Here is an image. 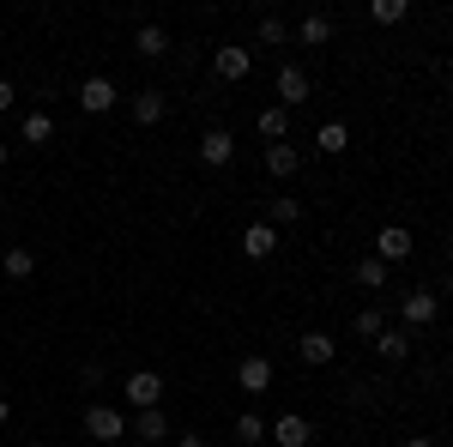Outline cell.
<instances>
[{
    "instance_id": "obj_1",
    "label": "cell",
    "mask_w": 453,
    "mask_h": 447,
    "mask_svg": "<svg viewBox=\"0 0 453 447\" xmlns=\"http://www.w3.org/2000/svg\"><path fill=\"white\" fill-rule=\"evenodd\" d=\"M121 399H127L134 412H157V405H164V375H157V369H134V375L121 381Z\"/></svg>"
},
{
    "instance_id": "obj_2",
    "label": "cell",
    "mask_w": 453,
    "mask_h": 447,
    "mask_svg": "<svg viewBox=\"0 0 453 447\" xmlns=\"http://www.w3.org/2000/svg\"><path fill=\"white\" fill-rule=\"evenodd\" d=\"M411 254H418V236H411L405 224H381V230H375V260H381V266H399V260H411Z\"/></svg>"
},
{
    "instance_id": "obj_3",
    "label": "cell",
    "mask_w": 453,
    "mask_h": 447,
    "mask_svg": "<svg viewBox=\"0 0 453 447\" xmlns=\"http://www.w3.org/2000/svg\"><path fill=\"white\" fill-rule=\"evenodd\" d=\"M399 314H405V327H429V320L441 314V290H435V284L405 290V297H399Z\"/></svg>"
},
{
    "instance_id": "obj_4",
    "label": "cell",
    "mask_w": 453,
    "mask_h": 447,
    "mask_svg": "<svg viewBox=\"0 0 453 447\" xmlns=\"http://www.w3.org/2000/svg\"><path fill=\"white\" fill-rule=\"evenodd\" d=\"M211 73H218L224 85H242L248 73H254V49H242V42H224V49L211 55Z\"/></svg>"
},
{
    "instance_id": "obj_5",
    "label": "cell",
    "mask_w": 453,
    "mask_h": 447,
    "mask_svg": "<svg viewBox=\"0 0 453 447\" xmlns=\"http://www.w3.org/2000/svg\"><path fill=\"white\" fill-rule=\"evenodd\" d=\"M266 442H279V447H309L314 442V423L303 412H284L279 423H266Z\"/></svg>"
},
{
    "instance_id": "obj_6",
    "label": "cell",
    "mask_w": 453,
    "mask_h": 447,
    "mask_svg": "<svg viewBox=\"0 0 453 447\" xmlns=\"http://www.w3.org/2000/svg\"><path fill=\"white\" fill-rule=\"evenodd\" d=\"M115 104H121V91L109 85L104 73H91V79L79 85V109H85V115H109V109H115Z\"/></svg>"
},
{
    "instance_id": "obj_7",
    "label": "cell",
    "mask_w": 453,
    "mask_h": 447,
    "mask_svg": "<svg viewBox=\"0 0 453 447\" xmlns=\"http://www.w3.org/2000/svg\"><path fill=\"white\" fill-rule=\"evenodd\" d=\"M85 435H97V442H127V417L115 412V405H91V412H85Z\"/></svg>"
},
{
    "instance_id": "obj_8",
    "label": "cell",
    "mask_w": 453,
    "mask_h": 447,
    "mask_svg": "<svg viewBox=\"0 0 453 447\" xmlns=\"http://www.w3.org/2000/svg\"><path fill=\"white\" fill-rule=\"evenodd\" d=\"M230 158H236V134H230V127H206V134H200V164H206V170H224Z\"/></svg>"
},
{
    "instance_id": "obj_9",
    "label": "cell",
    "mask_w": 453,
    "mask_h": 447,
    "mask_svg": "<svg viewBox=\"0 0 453 447\" xmlns=\"http://www.w3.org/2000/svg\"><path fill=\"white\" fill-rule=\"evenodd\" d=\"M309 91H314V85H309V73L296 67V61H284V67H279V109L309 104Z\"/></svg>"
},
{
    "instance_id": "obj_10",
    "label": "cell",
    "mask_w": 453,
    "mask_h": 447,
    "mask_svg": "<svg viewBox=\"0 0 453 447\" xmlns=\"http://www.w3.org/2000/svg\"><path fill=\"white\" fill-rule=\"evenodd\" d=\"M236 387L242 393H273V357H242L236 363Z\"/></svg>"
},
{
    "instance_id": "obj_11",
    "label": "cell",
    "mask_w": 453,
    "mask_h": 447,
    "mask_svg": "<svg viewBox=\"0 0 453 447\" xmlns=\"http://www.w3.org/2000/svg\"><path fill=\"white\" fill-rule=\"evenodd\" d=\"M296 357H303L309 369H326V363L339 357V339H333V333H303V339H296Z\"/></svg>"
},
{
    "instance_id": "obj_12",
    "label": "cell",
    "mask_w": 453,
    "mask_h": 447,
    "mask_svg": "<svg viewBox=\"0 0 453 447\" xmlns=\"http://www.w3.org/2000/svg\"><path fill=\"white\" fill-rule=\"evenodd\" d=\"M242 254H248V260H273V254H279V230H273L266 218L248 224V230H242Z\"/></svg>"
},
{
    "instance_id": "obj_13",
    "label": "cell",
    "mask_w": 453,
    "mask_h": 447,
    "mask_svg": "<svg viewBox=\"0 0 453 447\" xmlns=\"http://www.w3.org/2000/svg\"><path fill=\"white\" fill-rule=\"evenodd\" d=\"M127 435H134V442H164V435H170V417H164V405H157V412H134V423H127Z\"/></svg>"
},
{
    "instance_id": "obj_14",
    "label": "cell",
    "mask_w": 453,
    "mask_h": 447,
    "mask_svg": "<svg viewBox=\"0 0 453 447\" xmlns=\"http://www.w3.org/2000/svg\"><path fill=\"white\" fill-rule=\"evenodd\" d=\"M296 170H303V151H296L290 139H279V145H266V175H284V181H290Z\"/></svg>"
},
{
    "instance_id": "obj_15",
    "label": "cell",
    "mask_w": 453,
    "mask_h": 447,
    "mask_svg": "<svg viewBox=\"0 0 453 447\" xmlns=\"http://www.w3.org/2000/svg\"><path fill=\"white\" fill-rule=\"evenodd\" d=\"M164 91H140V97H127V115H134V121H140V127H157V121H164Z\"/></svg>"
},
{
    "instance_id": "obj_16",
    "label": "cell",
    "mask_w": 453,
    "mask_h": 447,
    "mask_svg": "<svg viewBox=\"0 0 453 447\" xmlns=\"http://www.w3.org/2000/svg\"><path fill=\"white\" fill-rule=\"evenodd\" d=\"M296 42H303V49H326V42H333V19H326V12H309V19L296 25Z\"/></svg>"
},
{
    "instance_id": "obj_17",
    "label": "cell",
    "mask_w": 453,
    "mask_h": 447,
    "mask_svg": "<svg viewBox=\"0 0 453 447\" xmlns=\"http://www.w3.org/2000/svg\"><path fill=\"white\" fill-rule=\"evenodd\" d=\"M19 139H25V145H49V139H55V115H49V109H31V115L19 121Z\"/></svg>"
},
{
    "instance_id": "obj_18",
    "label": "cell",
    "mask_w": 453,
    "mask_h": 447,
    "mask_svg": "<svg viewBox=\"0 0 453 447\" xmlns=\"http://www.w3.org/2000/svg\"><path fill=\"white\" fill-rule=\"evenodd\" d=\"M134 49H140L145 61H164V55H170V31H164V25H140Z\"/></svg>"
},
{
    "instance_id": "obj_19",
    "label": "cell",
    "mask_w": 453,
    "mask_h": 447,
    "mask_svg": "<svg viewBox=\"0 0 453 447\" xmlns=\"http://www.w3.org/2000/svg\"><path fill=\"white\" fill-rule=\"evenodd\" d=\"M266 224H273V230H290V224H303V200H296V194H279V200L266 206Z\"/></svg>"
},
{
    "instance_id": "obj_20",
    "label": "cell",
    "mask_w": 453,
    "mask_h": 447,
    "mask_svg": "<svg viewBox=\"0 0 453 447\" xmlns=\"http://www.w3.org/2000/svg\"><path fill=\"white\" fill-rule=\"evenodd\" d=\"M0 273L12 278V284H25V278L36 273V254L31 248H6V254H0Z\"/></svg>"
},
{
    "instance_id": "obj_21",
    "label": "cell",
    "mask_w": 453,
    "mask_h": 447,
    "mask_svg": "<svg viewBox=\"0 0 453 447\" xmlns=\"http://www.w3.org/2000/svg\"><path fill=\"white\" fill-rule=\"evenodd\" d=\"M314 145H320L326 158H339V151H350V127H345V121H320V134H314Z\"/></svg>"
},
{
    "instance_id": "obj_22",
    "label": "cell",
    "mask_w": 453,
    "mask_h": 447,
    "mask_svg": "<svg viewBox=\"0 0 453 447\" xmlns=\"http://www.w3.org/2000/svg\"><path fill=\"white\" fill-rule=\"evenodd\" d=\"M375 351H381V363H405V357H411V333H399V327H387L381 339H375Z\"/></svg>"
},
{
    "instance_id": "obj_23",
    "label": "cell",
    "mask_w": 453,
    "mask_h": 447,
    "mask_svg": "<svg viewBox=\"0 0 453 447\" xmlns=\"http://www.w3.org/2000/svg\"><path fill=\"white\" fill-rule=\"evenodd\" d=\"M284 134H290V109H279V104L260 109V139H273V145H279Z\"/></svg>"
},
{
    "instance_id": "obj_24",
    "label": "cell",
    "mask_w": 453,
    "mask_h": 447,
    "mask_svg": "<svg viewBox=\"0 0 453 447\" xmlns=\"http://www.w3.org/2000/svg\"><path fill=\"white\" fill-rule=\"evenodd\" d=\"M369 19H375V25H405L411 6H405V0H369Z\"/></svg>"
},
{
    "instance_id": "obj_25",
    "label": "cell",
    "mask_w": 453,
    "mask_h": 447,
    "mask_svg": "<svg viewBox=\"0 0 453 447\" xmlns=\"http://www.w3.org/2000/svg\"><path fill=\"white\" fill-rule=\"evenodd\" d=\"M254 36H260V42H266V49H284V42H290V25H284V19H273V12H266V19H260V25H254Z\"/></svg>"
},
{
    "instance_id": "obj_26",
    "label": "cell",
    "mask_w": 453,
    "mask_h": 447,
    "mask_svg": "<svg viewBox=\"0 0 453 447\" xmlns=\"http://www.w3.org/2000/svg\"><path fill=\"white\" fill-rule=\"evenodd\" d=\"M350 327H357V339H369V344H375V339L387 333V314H381V309H363L357 320H350Z\"/></svg>"
},
{
    "instance_id": "obj_27",
    "label": "cell",
    "mask_w": 453,
    "mask_h": 447,
    "mask_svg": "<svg viewBox=\"0 0 453 447\" xmlns=\"http://www.w3.org/2000/svg\"><path fill=\"white\" fill-rule=\"evenodd\" d=\"M236 442H242V447H254V442H266V417H254V412H242V417H236Z\"/></svg>"
},
{
    "instance_id": "obj_28",
    "label": "cell",
    "mask_w": 453,
    "mask_h": 447,
    "mask_svg": "<svg viewBox=\"0 0 453 447\" xmlns=\"http://www.w3.org/2000/svg\"><path fill=\"white\" fill-rule=\"evenodd\" d=\"M350 278H357L363 290H387V266H381V260H357V273H350Z\"/></svg>"
},
{
    "instance_id": "obj_29",
    "label": "cell",
    "mask_w": 453,
    "mask_h": 447,
    "mask_svg": "<svg viewBox=\"0 0 453 447\" xmlns=\"http://www.w3.org/2000/svg\"><path fill=\"white\" fill-rule=\"evenodd\" d=\"M12 104H19V91H12V79H0V115H6Z\"/></svg>"
},
{
    "instance_id": "obj_30",
    "label": "cell",
    "mask_w": 453,
    "mask_h": 447,
    "mask_svg": "<svg viewBox=\"0 0 453 447\" xmlns=\"http://www.w3.org/2000/svg\"><path fill=\"white\" fill-rule=\"evenodd\" d=\"M399 447H435V442H429V435H405Z\"/></svg>"
},
{
    "instance_id": "obj_31",
    "label": "cell",
    "mask_w": 453,
    "mask_h": 447,
    "mask_svg": "<svg viewBox=\"0 0 453 447\" xmlns=\"http://www.w3.org/2000/svg\"><path fill=\"white\" fill-rule=\"evenodd\" d=\"M6 423H12V405H6V399H0V429H6Z\"/></svg>"
},
{
    "instance_id": "obj_32",
    "label": "cell",
    "mask_w": 453,
    "mask_h": 447,
    "mask_svg": "<svg viewBox=\"0 0 453 447\" xmlns=\"http://www.w3.org/2000/svg\"><path fill=\"white\" fill-rule=\"evenodd\" d=\"M175 447H206V442H200V435H181V442H175Z\"/></svg>"
},
{
    "instance_id": "obj_33",
    "label": "cell",
    "mask_w": 453,
    "mask_h": 447,
    "mask_svg": "<svg viewBox=\"0 0 453 447\" xmlns=\"http://www.w3.org/2000/svg\"><path fill=\"white\" fill-rule=\"evenodd\" d=\"M6 158H12V145H6V139H0V170H6Z\"/></svg>"
},
{
    "instance_id": "obj_34",
    "label": "cell",
    "mask_w": 453,
    "mask_h": 447,
    "mask_svg": "<svg viewBox=\"0 0 453 447\" xmlns=\"http://www.w3.org/2000/svg\"><path fill=\"white\" fill-rule=\"evenodd\" d=\"M25 447H49V442H25Z\"/></svg>"
},
{
    "instance_id": "obj_35",
    "label": "cell",
    "mask_w": 453,
    "mask_h": 447,
    "mask_svg": "<svg viewBox=\"0 0 453 447\" xmlns=\"http://www.w3.org/2000/svg\"><path fill=\"white\" fill-rule=\"evenodd\" d=\"M448 297H453V278H448Z\"/></svg>"
},
{
    "instance_id": "obj_36",
    "label": "cell",
    "mask_w": 453,
    "mask_h": 447,
    "mask_svg": "<svg viewBox=\"0 0 453 447\" xmlns=\"http://www.w3.org/2000/svg\"><path fill=\"white\" fill-rule=\"evenodd\" d=\"M448 248H453V236H448Z\"/></svg>"
}]
</instances>
